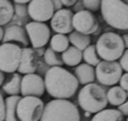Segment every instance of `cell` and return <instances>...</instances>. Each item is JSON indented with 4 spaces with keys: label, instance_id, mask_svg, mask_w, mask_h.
Masks as SVG:
<instances>
[{
    "label": "cell",
    "instance_id": "3",
    "mask_svg": "<svg viewBox=\"0 0 128 121\" xmlns=\"http://www.w3.org/2000/svg\"><path fill=\"white\" fill-rule=\"evenodd\" d=\"M76 106L66 99H54L44 107L40 121H80Z\"/></svg>",
    "mask_w": 128,
    "mask_h": 121
},
{
    "label": "cell",
    "instance_id": "5",
    "mask_svg": "<svg viewBox=\"0 0 128 121\" xmlns=\"http://www.w3.org/2000/svg\"><path fill=\"white\" fill-rule=\"evenodd\" d=\"M125 48L122 37L112 31L102 34L96 44L98 55L104 61H117L122 57Z\"/></svg>",
    "mask_w": 128,
    "mask_h": 121
},
{
    "label": "cell",
    "instance_id": "32",
    "mask_svg": "<svg viewBox=\"0 0 128 121\" xmlns=\"http://www.w3.org/2000/svg\"><path fill=\"white\" fill-rule=\"evenodd\" d=\"M118 110L122 112V116H128V99L122 104L118 106Z\"/></svg>",
    "mask_w": 128,
    "mask_h": 121
},
{
    "label": "cell",
    "instance_id": "31",
    "mask_svg": "<svg viewBox=\"0 0 128 121\" xmlns=\"http://www.w3.org/2000/svg\"><path fill=\"white\" fill-rule=\"evenodd\" d=\"M119 83H120V86L124 89L125 91H128V72H126L125 74L122 75L119 80Z\"/></svg>",
    "mask_w": 128,
    "mask_h": 121
},
{
    "label": "cell",
    "instance_id": "29",
    "mask_svg": "<svg viewBox=\"0 0 128 121\" xmlns=\"http://www.w3.org/2000/svg\"><path fill=\"white\" fill-rule=\"evenodd\" d=\"M120 66H122V71L128 72V48L125 49V52L122 53V57H120Z\"/></svg>",
    "mask_w": 128,
    "mask_h": 121
},
{
    "label": "cell",
    "instance_id": "26",
    "mask_svg": "<svg viewBox=\"0 0 128 121\" xmlns=\"http://www.w3.org/2000/svg\"><path fill=\"white\" fill-rule=\"evenodd\" d=\"M44 60H45V63H46L47 65H50L51 67L52 66H61L63 64L62 58H61L60 56L58 55V53H56L55 51H53L51 47L46 48V51H45Z\"/></svg>",
    "mask_w": 128,
    "mask_h": 121
},
{
    "label": "cell",
    "instance_id": "8",
    "mask_svg": "<svg viewBox=\"0 0 128 121\" xmlns=\"http://www.w3.org/2000/svg\"><path fill=\"white\" fill-rule=\"evenodd\" d=\"M96 79L104 85H115L122 75V68L116 61H102L96 66Z\"/></svg>",
    "mask_w": 128,
    "mask_h": 121
},
{
    "label": "cell",
    "instance_id": "15",
    "mask_svg": "<svg viewBox=\"0 0 128 121\" xmlns=\"http://www.w3.org/2000/svg\"><path fill=\"white\" fill-rule=\"evenodd\" d=\"M2 42L4 43L16 42L24 45V46H27L28 45V36H27L26 29H24L20 26H17V25L10 26L4 31V36Z\"/></svg>",
    "mask_w": 128,
    "mask_h": 121
},
{
    "label": "cell",
    "instance_id": "14",
    "mask_svg": "<svg viewBox=\"0 0 128 121\" xmlns=\"http://www.w3.org/2000/svg\"><path fill=\"white\" fill-rule=\"evenodd\" d=\"M36 68H37V61H36L34 49L29 47H24L22 51V57L17 71H19V73L22 74H30V73H35Z\"/></svg>",
    "mask_w": 128,
    "mask_h": 121
},
{
    "label": "cell",
    "instance_id": "11",
    "mask_svg": "<svg viewBox=\"0 0 128 121\" xmlns=\"http://www.w3.org/2000/svg\"><path fill=\"white\" fill-rule=\"evenodd\" d=\"M73 28L84 35L94 34L98 30V21L90 10H80L73 15Z\"/></svg>",
    "mask_w": 128,
    "mask_h": 121
},
{
    "label": "cell",
    "instance_id": "40",
    "mask_svg": "<svg viewBox=\"0 0 128 121\" xmlns=\"http://www.w3.org/2000/svg\"><path fill=\"white\" fill-rule=\"evenodd\" d=\"M127 121H128V118H127Z\"/></svg>",
    "mask_w": 128,
    "mask_h": 121
},
{
    "label": "cell",
    "instance_id": "10",
    "mask_svg": "<svg viewBox=\"0 0 128 121\" xmlns=\"http://www.w3.org/2000/svg\"><path fill=\"white\" fill-rule=\"evenodd\" d=\"M28 15L34 21L45 22L51 20L55 12L52 0H32L28 3Z\"/></svg>",
    "mask_w": 128,
    "mask_h": 121
},
{
    "label": "cell",
    "instance_id": "20",
    "mask_svg": "<svg viewBox=\"0 0 128 121\" xmlns=\"http://www.w3.org/2000/svg\"><path fill=\"white\" fill-rule=\"evenodd\" d=\"M122 115L119 110L116 109H104L97 112L91 121H122Z\"/></svg>",
    "mask_w": 128,
    "mask_h": 121
},
{
    "label": "cell",
    "instance_id": "4",
    "mask_svg": "<svg viewBox=\"0 0 128 121\" xmlns=\"http://www.w3.org/2000/svg\"><path fill=\"white\" fill-rule=\"evenodd\" d=\"M78 102L84 111L97 113L106 109L108 104L107 92L96 83H89L80 90Z\"/></svg>",
    "mask_w": 128,
    "mask_h": 121
},
{
    "label": "cell",
    "instance_id": "30",
    "mask_svg": "<svg viewBox=\"0 0 128 121\" xmlns=\"http://www.w3.org/2000/svg\"><path fill=\"white\" fill-rule=\"evenodd\" d=\"M4 118H6V104H4V100L0 93V121H4Z\"/></svg>",
    "mask_w": 128,
    "mask_h": 121
},
{
    "label": "cell",
    "instance_id": "17",
    "mask_svg": "<svg viewBox=\"0 0 128 121\" xmlns=\"http://www.w3.org/2000/svg\"><path fill=\"white\" fill-rule=\"evenodd\" d=\"M82 51L74 46H68L62 53V61L68 66H78L82 61Z\"/></svg>",
    "mask_w": 128,
    "mask_h": 121
},
{
    "label": "cell",
    "instance_id": "7",
    "mask_svg": "<svg viewBox=\"0 0 128 121\" xmlns=\"http://www.w3.org/2000/svg\"><path fill=\"white\" fill-rule=\"evenodd\" d=\"M22 48L14 43H4L0 45V71L14 73L18 70Z\"/></svg>",
    "mask_w": 128,
    "mask_h": 121
},
{
    "label": "cell",
    "instance_id": "23",
    "mask_svg": "<svg viewBox=\"0 0 128 121\" xmlns=\"http://www.w3.org/2000/svg\"><path fill=\"white\" fill-rule=\"evenodd\" d=\"M20 86H22V77L18 73H15L9 81L4 84L2 89L9 95H18L20 93Z\"/></svg>",
    "mask_w": 128,
    "mask_h": 121
},
{
    "label": "cell",
    "instance_id": "34",
    "mask_svg": "<svg viewBox=\"0 0 128 121\" xmlns=\"http://www.w3.org/2000/svg\"><path fill=\"white\" fill-rule=\"evenodd\" d=\"M53 1V4H54V8H56L58 10V9H61V6H62V2H61V0H52Z\"/></svg>",
    "mask_w": 128,
    "mask_h": 121
},
{
    "label": "cell",
    "instance_id": "28",
    "mask_svg": "<svg viewBox=\"0 0 128 121\" xmlns=\"http://www.w3.org/2000/svg\"><path fill=\"white\" fill-rule=\"evenodd\" d=\"M14 8H15V12L19 17H26L28 15V9L25 6V3H16V6Z\"/></svg>",
    "mask_w": 128,
    "mask_h": 121
},
{
    "label": "cell",
    "instance_id": "35",
    "mask_svg": "<svg viewBox=\"0 0 128 121\" xmlns=\"http://www.w3.org/2000/svg\"><path fill=\"white\" fill-rule=\"evenodd\" d=\"M122 40H124V44H125V47L128 48V34H125L122 36Z\"/></svg>",
    "mask_w": 128,
    "mask_h": 121
},
{
    "label": "cell",
    "instance_id": "13",
    "mask_svg": "<svg viewBox=\"0 0 128 121\" xmlns=\"http://www.w3.org/2000/svg\"><path fill=\"white\" fill-rule=\"evenodd\" d=\"M73 12L70 9H58L51 18V27L56 34H70L73 30Z\"/></svg>",
    "mask_w": 128,
    "mask_h": 121
},
{
    "label": "cell",
    "instance_id": "37",
    "mask_svg": "<svg viewBox=\"0 0 128 121\" xmlns=\"http://www.w3.org/2000/svg\"><path fill=\"white\" fill-rule=\"evenodd\" d=\"M4 30L2 29V27L0 26V42L4 39Z\"/></svg>",
    "mask_w": 128,
    "mask_h": 121
},
{
    "label": "cell",
    "instance_id": "19",
    "mask_svg": "<svg viewBox=\"0 0 128 121\" xmlns=\"http://www.w3.org/2000/svg\"><path fill=\"white\" fill-rule=\"evenodd\" d=\"M107 99L111 106H120L127 100V92L122 86H112L107 92Z\"/></svg>",
    "mask_w": 128,
    "mask_h": 121
},
{
    "label": "cell",
    "instance_id": "1",
    "mask_svg": "<svg viewBox=\"0 0 128 121\" xmlns=\"http://www.w3.org/2000/svg\"><path fill=\"white\" fill-rule=\"evenodd\" d=\"M45 89L54 99H70L79 88L76 76L62 66H52L45 74Z\"/></svg>",
    "mask_w": 128,
    "mask_h": 121
},
{
    "label": "cell",
    "instance_id": "21",
    "mask_svg": "<svg viewBox=\"0 0 128 121\" xmlns=\"http://www.w3.org/2000/svg\"><path fill=\"white\" fill-rule=\"evenodd\" d=\"M68 40L72 44V46L79 48L80 51H84L89 45L91 44V39L89 37V35H84L79 31H72L68 35Z\"/></svg>",
    "mask_w": 128,
    "mask_h": 121
},
{
    "label": "cell",
    "instance_id": "9",
    "mask_svg": "<svg viewBox=\"0 0 128 121\" xmlns=\"http://www.w3.org/2000/svg\"><path fill=\"white\" fill-rule=\"evenodd\" d=\"M25 29L32 46L36 49L44 47L51 39V30L45 22L30 21L26 25Z\"/></svg>",
    "mask_w": 128,
    "mask_h": 121
},
{
    "label": "cell",
    "instance_id": "2",
    "mask_svg": "<svg viewBox=\"0 0 128 121\" xmlns=\"http://www.w3.org/2000/svg\"><path fill=\"white\" fill-rule=\"evenodd\" d=\"M100 9L109 26L119 30L128 29V0H101Z\"/></svg>",
    "mask_w": 128,
    "mask_h": 121
},
{
    "label": "cell",
    "instance_id": "18",
    "mask_svg": "<svg viewBox=\"0 0 128 121\" xmlns=\"http://www.w3.org/2000/svg\"><path fill=\"white\" fill-rule=\"evenodd\" d=\"M22 98L19 95H9L4 100L6 104V118L4 121H20L17 117V104Z\"/></svg>",
    "mask_w": 128,
    "mask_h": 121
},
{
    "label": "cell",
    "instance_id": "24",
    "mask_svg": "<svg viewBox=\"0 0 128 121\" xmlns=\"http://www.w3.org/2000/svg\"><path fill=\"white\" fill-rule=\"evenodd\" d=\"M50 44H51V48L56 53H63L65 49H68L70 40H68V37H66L64 34H55L51 38Z\"/></svg>",
    "mask_w": 128,
    "mask_h": 121
},
{
    "label": "cell",
    "instance_id": "38",
    "mask_svg": "<svg viewBox=\"0 0 128 121\" xmlns=\"http://www.w3.org/2000/svg\"><path fill=\"white\" fill-rule=\"evenodd\" d=\"M16 3H27V2L32 1V0H14Z\"/></svg>",
    "mask_w": 128,
    "mask_h": 121
},
{
    "label": "cell",
    "instance_id": "16",
    "mask_svg": "<svg viewBox=\"0 0 128 121\" xmlns=\"http://www.w3.org/2000/svg\"><path fill=\"white\" fill-rule=\"evenodd\" d=\"M75 76L79 83L86 85L96 80V70L89 64H79L75 68Z\"/></svg>",
    "mask_w": 128,
    "mask_h": 121
},
{
    "label": "cell",
    "instance_id": "27",
    "mask_svg": "<svg viewBox=\"0 0 128 121\" xmlns=\"http://www.w3.org/2000/svg\"><path fill=\"white\" fill-rule=\"evenodd\" d=\"M83 6L90 11H97L101 7V0H83Z\"/></svg>",
    "mask_w": 128,
    "mask_h": 121
},
{
    "label": "cell",
    "instance_id": "22",
    "mask_svg": "<svg viewBox=\"0 0 128 121\" xmlns=\"http://www.w3.org/2000/svg\"><path fill=\"white\" fill-rule=\"evenodd\" d=\"M15 8L10 0H0V26L6 25L12 19Z\"/></svg>",
    "mask_w": 128,
    "mask_h": 121
},
{
    "label": "cell",
    "instance_id": "36",
    "mask_svg": "<svg viewBox=\"0 0 128 121\" xmlns=\"http://www.w3.org/2000/svg\"><path fill=\"white\" fill-rule=\"evenodd\" d=\"M4 81V72H1V71H0V86L2 85Z\"/></svg>",
    "mask_w": 128,
    "mask_h": 121
},
{
    "label": "cell",
    "instance_id": "25",
    "mask_svg": "<svg viewBox=\"0 0 128 121\" xmlns=\"http://www.w3.org/2000/svg\"><path fill=\"white\" fill-rule=\"evenodd\" d=\"M82 56H83V60L86 61V63L91 66H97L100 63V57L97 53L96 45H91V44L89 45L83 51Z\"/></svg>",
    "mask_w": 128,
    "mask_h": 121
},
{
    "label": "cell",
    "instance_id": "39",
    "mask_svg": "<svg viewBox=\"0 0 128 121\" xmlns=\"http://www.w3.org/2000/svg\"><path fill=\"white\" fill-rule=\"evenodd\" d=\"M90 115H91L90 112H86V117H89V116H90Z\"/></svg>",
    "mask_w": 128,
    "mask_h": 121
},
{
    "label": "cell",
    "instance_id": "6",
    "mask_svg": "<svg viewBox=\"0 0 128 121\" xmlns=\"http://www.w3.org/2000/svg\"><path fill=\"white\" fill-rule=\"evenodd\" d=\"M44 107L38 97H22L17 104V117L20 121H40Z\"/></svg>",
    "mask_w": 128,
    "mask_h": 121
},
{
    "label": "cell",
    "instance_id": "33",
    "mask_svg": "<svg viewBox=\"0 0 128 121\" xmlns=\"http://www.w3.org/2000/svg\"><path fill=\"white\" fill-rule=\"evenodd\" d=\"M76 1H78V0H61L62 4H64V6H66V7L73 6V4L76 3Z\"/></svg>",
    "mask_w": 128,
    "mask_h": 121
},
{
    "label": "cell",
    "instance_id": "12",
    "mask_svg": "<svg viewBox=\"0 0 128 121\" xmlns=\"http://www.w3.org/2000/svg\"><path fill=\"white\" fill-rule=\"evenodd\" d=\"M45 92V82L44 79L38 74L30 73L25 74L22 77V86H20V93L22 97H42Z\"/></svg>",
    "mask_w": 128,
    "mask_h": 121
}]
</instances>
